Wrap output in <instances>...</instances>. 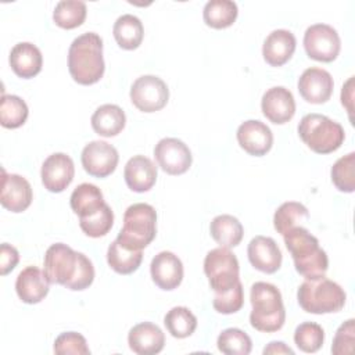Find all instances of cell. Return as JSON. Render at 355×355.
<instances>
[{"mask_svg": "<svg viewBox=\"0 0 355 355\" xmlns=\"http://www.w3.org/2000/svg\"><path fill=\"white\" fill-rule=\"evenodd\" d=\"M129 96L139 111L155 112L166 105L169 89L161 78L155 75H143L133 82Z\"/></svg>", "mask_w": 355, "mask_h": 355, "instance_id": "30bf717a", "label": "cell"}, {"mask_svg": "<svg viewBox=\"0 0 355 355\" xmlns=\"http://www.w3.org/2000/svg\"><path fill=\"white\" fill-rule=\"evenodd\" d=\"M83 169L96 178H107L111 175L119 161L116 148L103 140H93L86 144L80 155Z\"/></svg>", "mask_w": 355, "mask_h": 355, "instance_id": "8fae6325", "label": "cell"}, {"mask_svg": "<svg viewBox=\"0 0 355 355\" xmlns=\"http://www.w3.org/2000/svg\"><path fill=\"white\" fill-rule=\"evenodd\" d=\"M243 304H244V290H243L241 282H239L234 287H232L225 293L215 294L212 301L214 309L223 315L236 313L237 311L241 309Z\"/></svg>", "mask_w": 355, "mask_h": 355, "instance_id": "f35d334b", "label": "cell"}, {"mask_svg": "<svg viewBox=\"0 0 355 355\" xmlns=\"http://www.w3.org/2000/svg\"><path fill=\"white\" fill-rule=\"evenodd\" d=\"M247 255L251 265L263 273L277 272L283 259L282 251L276 241L266 236H255L251 239L247 248Z\"/></svg>", "mask_w": 355, "mask_h": 355, "instance_id": "d6986e66", "label": "cell"}, {"mask_svg": "<svg viewBox=\"0 0 355 355\" xmlns=\"http://www.w3.org/2000/svg\"><path fill=\"white\" fill-rule=\"evenodd\" d=\"M263 115L276 125L288 122L295 114V100L293 93L284 86H273L268 89L261 100Z\"/></svg>", "mask_w": 355, "mask_h": 355, "instance_id": "2e32d148", "label": "cell"}, {"mask_svg": "<svg viewBox=\"0 0 355 355\" xmlns=\"http://www.w3.org/2000/svg\"><path fill=\"white\" fill-rule=\"evenodd\" d=\"M352 98H354V76H351V78L344 83L343 90H341V104L347 108L351 121H352V111H354Z\"/></svg>", "mask_w": 355, "mask_h": 355, "instance_id": "7bdbcfd3", "label": "cell"}, {"mask_svg": "<svg viewBox=\"0 0 355 355\" xmlns=\"http://www.w3.org/2000/svg\"><path fill=\"white\" fill-rule=\"evenodd\" d=\"M69 204L79 218H86L101 209L105 201L101 190L96 184L82 183L72 191Z\"/></svg>", "mask_w": 355, "mask_h": 355, "instance_id": "484cf974", "label": "cell"}, {"mask_svg": "<svg viewBox=\"0 0 355 355\" xmlns=\"http://www.w3.org/2000/svg\"><path fill=\"white\" fill-rule=\"evenodd\" d=\"M324 341V331L320 324L315 322H304L297 326L294 331V343L302 351L313 354L319 351Z\"/></svg>", "mask_w": 355, "mask_h": 355, "instance_id": "8d00e7d4", "label": "cell"}, {"mask_svg": "<svg viewBox=\"0 0 355 355\" xmlns=\"http://www.w3.org/2000/svg\"><path fill=\"white\" fill-rule=\"evenodd\" d=\"M19 254L15 247L8 243H3L0 245V273L4 276L10 273L18 263Z\"/></svg>", "mask_w": 355, "mask_h": 355, "instance_id": "b9f144b4", "label": "cell"}, {"mask_svg": "<svg viewBox=\"0 0 355 355\" xmlns=\"http://www.w3.org/2000/svg\"><path fill=\"white\" fill-rule=\"evenodd\" d=\"M297 300L305 312L322 315L341 311L345 305L347 294L336 282L319 276L301 283L297 291Z\"/></svg>", "mask_w": 355, "mask_h": 355, "instance_id": "5b68a950", "label": "cell"}, {"mask_svg": "<svg viewBox=\"0 0 355 355\" xmlns=\"http://www.w3.org/2000/svg\"><path fill=\"white\" fill-rule=\"evenodd\" d=\"M355 341V320L348 319L344 322L336 331L331 352L334 355H347L351 354L354 349Z\"/></svg>", "mask_w": 355, "mask_h": 355, "instance_id": "60d3db41", "label": "cell"}, {"mask_svg": "<svg viewBox=\"0 0 355 355\" xmlns=\"http://www.w3.org/2000/svg\"><path fill=\"white\" fill-rule=\"evenodd\" d=\"M123 178L130 190L144 193L155 184L157 166L144 155H133L125 165Z\"/></svg>", "mask_w": 355, "mask_h": 355, "instance_id": "603a6c76", "label": "cell"}, {"mask_svg": "<svg viewBox=\"0 0 355 355\" xmlns=\"http://www.w3.org/2000/svg\"><path fill=\"white\" fill-rule=\"evenodd\" d=\"M309 219L308 208L297 201L283 202L273 215V226L282 236L295 226H301L302 222Z\"/></svg>", "mask_w": 355, "mask_h": 355, "instance_id": "4dcf8cb0", "label": "cell"}, {"mask_svg": "<svg viewBox=\"0 0 355 355\" xmlns=\"http://www.w3.org/2000/svg\"><path fill=\"white\" fill-rule=\"evenodd\" d=\"M334 82L330 72L318 67L306 68L298 79V92L311 104L326 103L331 97Z\"/></svg>", "mask_w": 355, "mask_h": 355, "instance_id": "5bb4252c", "label": "cell"}, {"mask_svg": "<svg viewBox=\"0 0 355 355\" xmlns=\"http://www.w3.org/2000/svg\"><path fill=\"white\" fill-rule=\"evenodd\" d=\"M157 234V212L153 205L137 202L126 208L116 241L125 248L141 251Z\"/></svg>", "mask_w": 355, "mask_h": 355, "instance_id": "8992f818", "label": "cell"}, {"mask_svg": "<svg viewBox=\"0 0 355 355\" xmlns=\"http://www.w3.org/2000/svg\"><path fill=\"white\" fill-rule=\"evenodd\" d=\"M331 182L337 190L352 193L355 190V153L338 158L331 166Z\"/></svg>", "mask_w": 355, "mask_h": 355, "instance_id": "d590c367", "label": "cell"}, {"mask_svg": "<svg viewBox=\"0 0 355 355\" xmlns=\"http://www.w3.org/2000/svg\"><path fill=\"white\" fill-rule=\"evenodd\" d=\"M128 344L135 354L153 355L162 351L165 345V336L157 324L143 322L129 330Z\"/></svg>", "mask_w": 355, "mask_h": 355, "instance_id": "44dd1931", "label": "cell"}, {"mask_svg": "<svg viewBox=\"0 0 355 355\" xmlns=\"http://www.w3.org/2000/svg\"><path fill=\"white\" fill-rule=\"evenodd\" d=\"M32 197V187L24 176L7 173L3 169L0 202L6 209L15 214L22 212L31 205Z\"/></svg>", "mask_w": 355, "mask_h": 355, "instance_id": "e0dca14e", "label": "cell"}, {"mask_svg": "<svg viewBox=\"0 0 355 355\" xmlns=\"http://www.w3.org/2000/svg\"><path fill=\"white\" fill-rule=\"evenodd\" d=\"M10 65L15 75L22 79L36 76L42 71L43 57L40 50L29 42L17 43L10 53Z\"/></svg>", "mask_w": 355, "mask_h": 355, "instance_id": "cb8c5ba5", "label": "cell"}, {"mask_svg": "<svg viewBox=\"0 0 355 355\" xmlns=\"http://www.w3.org/2000/svg\"><path fill=\"white\" fill-rule=\"evenodd\" d=\"M250 301L252 311L250 313L251 326L263 333H273L283 327L286 311L282 294L275 284L257 282L251 286Z\"/></svg>", "mask_w": 355, "mask_h": 355, "instance_id": "277c9868", "label": "cell"}, {"mask_svg": "<svg viewBox=\"0 0 355 355\" xmlns=\"http://www.w3.org/2000/svg\"><path fill=\"white\" fill-rule=\"evenodd\" d=\"M112 225H114V212L107 202L96 214L86 218H79V226L83 230V233L94 239L105 236L111 230Z\"/></svg>", "mask_w": 355, "mask_h": 355, "instance_id": "74e56055", "label": "cell"}, {"mask_svg": "<svg viewBox=\"0 0 355 355\" xmlns=\"http://www.w3.org/2000/svg\"><path fill=\"white\" fill-rule=\"evenodd\" d=\"M29 110L26 103L14 94H3L0 100V123L7 129L22 126L28 118Z\"/></svg>", "mask_w": 355, "mask_h": 355, "instance_id": "836d02e7", "label": "cell"}, {"mask_svg": "<svg viewBox=\"0 0 355 355\" xmlns=\"http://www.w3.org/2000/svg\"><path fill=\"white\" fill-rule=\"evenodd\" d=\"M154 157L161 169L169 175H182L191 166L190 148L176 137L161 139L154 148Z\"/></svg>", "mask_w": 355, "mask_h": 355, "instance_id": "7c38bea8", "label": "cell"}, {"mask_svg": "<svg viewBox=\"0 0 355 355\" xmlns=\"http://www.w3.org/2000/svg\"><path fill=\"white\" fill-rule=\"evenodd\" d=\"M93 130L104 137H112L122 132L126 123L123 110L116 104H103L92 115Z\"/></svg>", "mask_w": 355, "mask_h": 355, "instance_id": "d4e9b609", "label": "cell"}, {"mask_svg": "<svg viewBox=\"0 0 355 355\" xmlns=\"http://www.w3.org/2000/svg\"><path fill=\"white\" fill-rule=\"evenodd\" d=\"M209 232L212 239L220 247H226V248L239 245L244 234L241 222L236 216L227 215V214L215 216L209 225Z\"/></svg>", "mask_w": 355, "mask_h": 355, "instance_id": "4316f807", "label": "cell"}, {"mask_svg": "<svg viewBox=\"0 0 355 355\" xmlns=\"http://www.w3.org/2000/svg\"><path fill=\"white\" fill-rule=\"evenodd\" d=\"M112 33L119 47L125 50H135L141 44L144 29L141 21L136 15L123 14L116 18Z\"/></svg>", "mask_w": 355, "mask_h": 355, "instance_id": "83f0119b", "label": "cell"}, {"mask_svg": "<svg viewBox=\"0 0 355 355\" xmlns=\"http://www.w3.org/2000/svg\"><path fill=\"white\" fill-rule=\"evenodd\" d=\"M43 263L50 283L65 286L73 291L87 288L94 280L92 261L64 243L51 244L44 254Z\"/></svg>", "mask_w": 355, "mask_h": 355, "instance_id": "6da1fadb", "label": "cell"}, {"mask_svg": "<svg viewBox=\"0 0 355 355\" xmlns=\"http://www.w3.org/2000/svg\"><path fill=\"white\" fill-rule=\"evenodd\" d=\"M164 324L175 338H186L197 329V318L187 306H173L164 318Z\"/></svg>", "mask_w": 355, "mask_h": 355, "instance_id": "1f68e13d", "label": "cell"}, {"mask_svg": "<svg viewBox=\"0 0 355 355\" xmlns=\"http://www.w3.org/2000/svg\"><path fill=\"white\" fill-rule=\"evenodd\" d=\"M53 349L58 355H68V354L89 355L90 354L86 338L80 333H76V331L61 333L55 338Z\"/></svg>", "mask_w": 355, "mask_h": 355, "instance_id": "ab89813d", "label": "cell"}, {"mask_svg": "<svg viewBox=\"0 0 355 355\" xmlns=\"http://www.w3.org/2000/svg\"><path fill=\"white\" fill-rule=\"evenodd\" d=\"M284 244L290 251L295 270L306 277L313 279L324 276L329 268V258L319 240L302 226H295L283 234Z\"/></svg>", "mask_w": 355, "mask_h": 355, "instance_id": "3957f363", "label": "cell"}, {"mask_svg": "<svg viewBox=\"0 0 355 355\" xmlns=\"http://www.w3.org/2000/svg\"><path fill=\"white\" fill-rule=\"evenodd\" d=\"M216 345L218 349L226 355H248L252 348V341L245 331L237 327H229L218 336Z\"/></svg>", "mask_w": 355, "mask_h": 355, "instance_id": "e575fe53", "label": "cell"}, {"mask_svg": "<svg viewBox=\"0 0 355 355\" xmlns=\"http://www.w3.org/2000/svg\"><path fill=\"white\" fill-rule=\"evenodd\" d=\"M49 279L37 266H26L15 280V291L26 304H37L49 294Z\"/></svg>", "mask_w": 355, "mask_h": 355, "instance_id": "ffe728a7", "label": "cell"}, {"mask_svg": "<svg viewBox=\"0 0 355 355\" xmlns=\"http://www.w3.org/2000/svg\"><path fill=\"white\" fill-rule=\"evenodd\" d=\"M150 273L153 282L161 290L171 291L183 280V263L173 252L161 251L153 258Z\"/></svg>", "mask_w": 355, "mask_h": 355, "instance_id": "ac0fdd59", "label": "cell"}, {"mask_svg": "<svg viewBox=\"0 0 355 355\" xmlns=\"http://www.w3.org/2000/svg\"><path fill=\"white\" fill-rule=\"evenodd\" d=\"M263 354L265 355L266 354H290V355H293L294 351L290 347H287L283 341H272L268 344V347L263 348Z\"/></svg>", "mask_w": 355, "mask_h": 355, "instance_id": "ee69618b", "label": "cell"}, {"mask_svg": "<svg viewBox=\"0 0 355 355\" xmlns=\"http://www.w3.org/2000/svg\"><path fill=\"white\" fill-rule=\"evenodd\" d=\"M87 7L80 0H61L55 4L53 19L55 25L64 29H73L83 24Z\"/></svg>", "mask_w": 355, "mask_h": 355, "instance_id": "d6a6232c", "label": "cell"}, {"mask_svg": "<svg viewBox=\"0 0 355 355\" xmlns=\"http://www.w3.org/2000/svg\"><path fill=\"white\" fill-rule=\"evenodd\" d=\"M239 14L237 4L232 0H209L204 6L202 18L204 22L215 29H223L230 26Z\"/></svg>", "mask_w": 355, "mask_h": 355, "instance_id": "f1b7e54d", "label": "cell"}, {"mask_svg": "<svg viewBox=\"0 0 355 355\" xmlns=\"http://www.w3.org/2000/svg\"><path fill=\"white\" fill-rule=\"evenodd\" d=\"M68 69L79 85H93L104 75L103 40L94 32H86L73 39L68 50Z\"/></svg>", "mask_w": 355, "mask_h": 355, "instance_id": "7a4b0ae2", "label": "cell"}, {"mask_svg": "<svg viewBox=\"0 0 355 355\" xmlns=\"http://www.w3.org/2000/svg\"><path fill=\"white\" fill-rule=\"evenodd\" d=\"M204 272L215 294L225 293L240 282L239 261L226 247L214 248L205 255Z\"/></svg>", "mask_w": 355, "mask_h": 355, "instance_id": "ba28073f", "label": "cell"}, {"mask_svg": "<svg viewBox=\"0 0 355 355\" xmlns=\"http://www.w3.org/2000/svg\"><path fill=\"white\" fill-rule=\"evenodd\" d=\"M143 259L141 251H135L121 245L116 239L107 250V262L112 270L119 275H129L137 270Z\"/></svg>", "mask_w": 355, "mask_h": 355, "instance_id": "f546056e", "label": "cell"}, {"mask_svg": "<svg viewBox=\"0 0 355 355\" xmlns=\"http://www.w3.org/2000/svg\"><path fill=\"white\" fill-rule=\"evenodd\" d=\"M304 49L308 57L322 62H331L340 53L341 40L333 26L313 24L304 33Z\"/></svg>", "mask_w": 355, "mask_h": 355, "instance_id": "9c48e42d", "label": "cell"}, {"mask_svg": "<svg viewBox=\"0 0 355 355\" xmlns=\"http://www.w3.org/2000/svg\"><path fill=\"white\" fill-rule=\"evenodd\" d=\"M295 36L287 29L272 31L262 46L263 60L272 67H282L295 51Z\"/></svg>", "mask_w": 355, "mask_h": 355, "instance_id": "7402d4cb", "label": "cell"}, {"mask_svg": "<svg viewBox=\"0 0 355 355\" xmlns=\"http://www.w3.org/2000/svg\"><path fill=\"white\" fill-rule=\"evenodd\" d=\"M301 140L318 154H329L341 147L345 139L344 128L322 114H306L298 123Z\"/></svg>", "mask_w": 355, "mask_h": 355, "instance_id": "52a82bcc", "label": "cell"}, {"mask_svg": "<svg viewBox=\"0 0 355 355\" xmlns=\"http://www.w3.org/2000/svg\"><path fill=\"white\" fill-rule=\"evenodd\" d=\"M75 166L69 155L64 153H54L49 155L42 164V183L44 189L51 193L64 191L73 180Z\"/></svg>", "mask_w": 355, "mask_h": 355, "instance_id": "4fadbf2b", "label": "cell"}, {"mask_svg": "<svg viewBox=\"0 0 355 355\" xmlns=\"http://www.w3.org/2000/svg\"><path fill=\"white\" fill-rule=\"evenodd\" d=\"M236 136L240 147L250 155L262 157L273 146L270 128L258 119H248L243 122L239 126Z\"/></svg>", "mask_w": 355, "mask_h": 355, "instance_id": "9a60e30c", "label": "cell"}]
</instances>
